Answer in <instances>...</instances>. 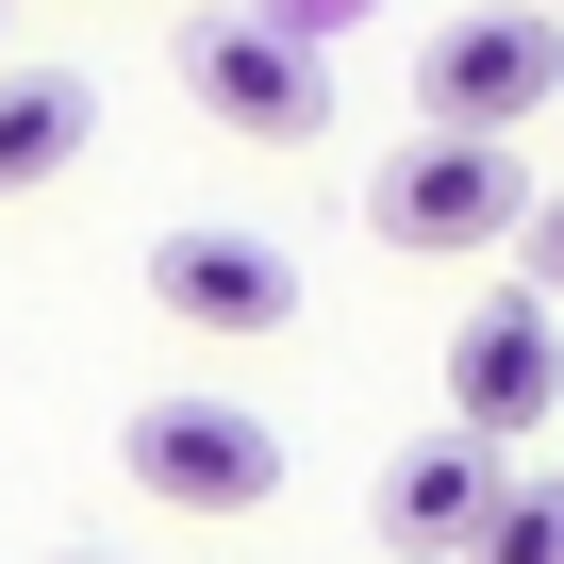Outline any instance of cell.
<instances>
[{
    "mask_svg": "<svg viewBox=\"0 0 564 564\" xmlns=\"http://www.w3.org/2000/svg\"><path fill=\"white\" fill-rule=\"evenodd\" d=\"M531 216H547V183H531V150L514 133H415V150H382L366 166V232L382 249H531Z\"/></svg>",
    "mask_w": 564,
    "mask_h": 564,
    "instance_id": "cell-1",
    "label": "cell"
},
{
    "mask_svg": "<svg viewBox=\"0 0 564 564\" xmlns=\"http://www.w3.org/2000/svg\"><path fill=\"white\" fill-rule=\"evenodd\" d=\"M166 67H183V100H199L216 133H265V150H316V133H333V51L282 34L265 0H249V18H183Z\"/></svg>",
    "mask_w": 564,
    "mask_h": 564,
    "instance_id": "cell-2",
    "label": "cell"
},
{
    "mask_svg": "<svg viewBox=\"0 0 564 564\" xmlns=\"http://www.w3.org/2000/svg\"><path fill=\"white\" fill-rule=\"evenodd\" d=\"M564 100V18L547 0H481V18H432L415 34V117L432 133H514Z\"/></svg>",
    "mask_w": 564,
    "mask_h": 564,
    "instance_id": "cell-3",
    "label": "cell"
},
{
    "mask_svg": "<svg viewBox=\"0 0 564 564\" xmlns=\"http://www.w3.org/2000/svg\"><path fill=\"white\" fill-rule=\"evenodd\" d=\"M117 465L166 514H265L282 498V415H249V399H133L117 415Z\"/></svg>",
    "mask_w": 564,
    "mask_h": 564,
    "instance_id": "cell-4",
    "label": "cell"
},
{
    "mask_svg": "<svg viewBox=\"0 0 564 564\" xmlns=\"http://www.w3.org/2000/svg\"><path fill=\"white\" fill-rule=\"evenodd\" d=\"M547 399H564V316H547V282H481L465 333H448V415L514 448V432H547Z\"/></svg>",
    "mask_w": 564,
    "mask_h": 564,
    "instance_id": "cell-5",
    "label": "cell"
},
{
    "mask_svg": "<svg viewBox=\"0 0 564 564\" xmlns=\"http://www.w3.org/2000/svg\"><path fill=\"white\" fill-rule=\"evenodd\" d=\"M498 498H514V448L448 415V432H415V448L382 465V547H399V564H465V547L498 531Z\"/></svg>",
    "mask_w": 564,
    "mask_h": 564,
    "instance_id": "cell-6",
    "label": "cell"
},
{
    "mask_svg": "<svg viewBox=\"0 0 564 564\" xmlns=\"http://www.w3.org/2000/svg\"><path fill=\"white\" fill-rule=\"evenodd\" d=\"M150 300L183 333H282V316H300V265H282L265 232H166L150 249Z\"/></svg>",
    "mask_w": 564,
    "mask_h": 564,
    "instance_id": "cell-7",
    "label": "cell"
},
{
    "mask_svg": "<svg viewBox=\"0 0 564 564\" xmlns=\"http://www.w3.org/2000/svg\"><path fill=\"white\" fill-rule=\"evenodd\" d=\"M67 150H100V84L84 67H0V199H34Z\"/></svg>",
    "mask_w": 564,
    "mask_h": 564,
    "instance_id": "cell-8",
    "label": "cell"
},
{
    "mask_svg": "<svg viewBox=\"0 0 564 564\" xmlns=\"http://www.w3.org/2000/svg\"><path fill=\"white\" fill-rule=\"evenodd\" d=\"M465 564H564V465H514V498H498V531Z\"/></svg>",
    "mask_w": 564,
    "mask_h": 564,
    "instance_id": "cell-9",
    "label": "cell"
},
{
    "mask_svg": "<svg viewBox=\"0 0 564 564\" xmlns=\"http://www.w3.org/2000/svg\"><path fill=\"white\" fill-rule=\"evenodd\" d=\"M531 282H547V300H564V199L531 216Z\"/></svg>",
    "mask_w": 564,
    "mask_h": 564,
    "instance_id": "cell-10",
    "label": "cell"
},
{
    "mask_svg": "<svg viewBox=\"0 0 564 564\" xmlns=\"http://www.w3.org/2000/svg\"><path fill=\"white\" fill-rule=\"evenodd\" d=\"M265 18H282V34H333V18H366V0H265Z\"/></svg>",
    "mask_w": 564,
    "mask_h": 564,
    "instance_id": "cell-11",
    "label": "cell"
},
{
    "mask_svg": "<svg viewBox=\"0 0 564 564\" xmlns=\"http://www.w3.org/2000/svg\"><path fill=\"white\" fill-rule=\"evenodd\" d=\"M51 564H100V547H51Z\"/></svg>",
    "mask_w": 564,
    "mask_h": 564,
    "instance_id": "cell-12",
    "label": "cell"
},
{
    "mask_svg": "<svg viewBox=\"0 0 564 564\" xmlns=\"http://www.w3.org/2000/svg\"><path fill=\"white\" fill-rule=\"evenodd\" d=\"M547 18H564V0H547Z\"/></svg>",
    "mask_w": 564,
    "mask_h": 564,
    "instance_id": "cell-13",
    "label": "cell"
}]
</instances>
